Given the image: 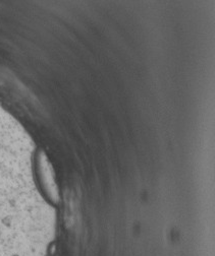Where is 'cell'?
<instances>
[{"label": "cell", "mask_w": 215, "mask_h": 256, "mask_svg": "<svg viewBox=\"0 0 215 256\" xmlns=\"http://www.w3.org/2000/svg\"><path fill=\"white\" fill-rule=\"evenodd\" d=\"M38 164H39V169H40V174L42 178V183L44 185V188L46 192L48 194L49 198L53 202H58V191L56 184L54 182V178L51 172L50 165L48 161L46 160V156H44L43 152L39 154L38 158Z\"/></svg>", "instance_id": "cell-1"}]
</instances>
